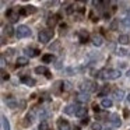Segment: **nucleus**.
<instances>
[{
    "instance_id": "obj_25",
    "label": "nucleus",
    "mask_w": 130,
    "mask_h": 130,
    "mask_svg": "<svg viewBox=\"0 0 130 130\" xmlns=\"http://www.w3.org/2000/svg\"><path fill=\"white\" fill-rule=\"evenodd\" d=\"M28 63V59L27 57H18L17 59V66H25Z\"/></svg>"
},
{
    "instance_id": "obj_42",
    "label": "nucleus",
    "mask_w": 130,
    "mask_h": 130,
    "mask_svg": "<svg viewBox=\"0 0 130 130\" xmlns=\"http://www.w3.org/2000/svg\"><path fill=\"white\" fill-rule=\"evenodd\" d=\"M48 130H51V129H48Z\"/></svg>"
},
{
    "instance_id": "obj_16",
    "label": "nucleus",
    "mask_w": 130,
    "mask_h": 130,
    "mask_svg": "<svg viewBox=\"0 0 130 130\" xmlns=\"http://www.w3.org/2000/svg\"><path fill=\"white\" fill-rule=\"evenodd\" d=\"M2 129L3 130H10V123L4 115H2Z\"/></svg>"
},
{
    "instance_id": "obj_17",
    "label": "nucleus",
    "mask_w": 130,
    "mask_h": 130,
    "mask_svg": "<svg viewBox=\"0 0 130 130\" xmlns=\"http://www.w3.org/2000/svg\"><path fill=\"white\" fill-rule=\"evenodd\" d=\"M92 43H94V46H101L102 43H104L102 37H99V35H94L92 37Z\"/></svg>"
},
{
    "instance_id": "obj_21",
    "label": "nucleus",
    "mask_w": 130,
    "mask_h": 130,
    "mask_svg": "<svg viewBox=\"0 0 130 130\" xmlns=\"http://www.w3.org/2000/svg\"><path fill=\"white\" fill-rule=\"evenodd\" d=\"M32 122H34V113H28V115L25 116V122H24V124L28 126V124L32 123Z\"/></svg>"
},
{
    "instance_id": "obj_1",
    "label": "nucleus",
    "mask_w": 130,
    "mask_h": 130,
    "mask_svg": "<svg viewBox=\"0 0 130 130\" xmlns=\"http://www.w3.org/2000/svg\"><path fill=\"white\" fill-rule=\"evenodd\" d=\"M120 76H122L120 70H113V69H110V70H102L96 74V77H99V78H106V80H116Z\"/></svg>"
},
{
    "instance_id": "obj_7",
    "label": "nucleus",
    "mask_w": 130,
    "mask_h": 130,
    "mask_svg": "<svg viewBox=\"0 0 130 130\" xmlns=\"http://www.w3.org/2000/svg\"><path fill=\"white\" fill-rule=\"evenodd\" d=\"M109 122H110V124L115 126V127L120 126V118H119L118 113H110L109 115Z\"/></svg>"
},
{
    "instance_id": "obj_14",
    "label": "nucleus",
    "mask_w": 130,
    "mask_h": 130,
    "mask_svg": "<svg viewBox=\"0 0 130 130\" xmlns=\"http://www.w3.org/2000/svg\"><path fill=\"white\" fill-rule=\"evenodd\" d=\"M35 73L37 74H46V77H51V74H49L48 69H46L45 66H38V67L35 69Z\"/></svg>"
},
{
    "instance_id": "obj_12",
    "label": "nucleus",
    "mask_w": 130,
    "mask_h": 130,
    "mask_svg": "<svg viewBox=\"0 0 130 130\" xmlns=\"http://www.w3.org/2000/svg\"><path fill=\"white\" fill-rule=\"evenodd\" d=\"M6 104H7V106L9 108H11V109H14V108H17L18 106V102L15 101L13 96H9V98L6 99Z\"/></svg>"
},
{
    "instance_id": "obj_9",
    "label": "nucleus",
    "mask_w": 130,
    "mask_h": 130,
    "mask_svg": "<svg viewBox=\"0 0 130 130\" xmlns=\"http://www.w3.org/2000/svg\"><path fill=\"white\" fill-rule=\"evenodd\" d=\"M57 127H59V130H71L70 124L66 119H59L57 120Z\"/></svg>"
},
{
    "instance_id": "obj_34",
    "label": "nucleus",
    "mask_w": 130,
    "mask_h": 130,
    "mask_svg": "<svg viewBox=\"0 0 130 130\" xmlns=\"http://www.w3.org/2000/svg\"><path fill=\"white\" fill-rule=\"evenodd\" d=\"M88 122H90V119H88L87 116H84V118H83V120H81V123L83 124H88Z\"/></svg>"
},
{
    "instance_id": "obj_5",
    "label": "nucleus",
    "mask_w": 130,
    "mask_h": 130,
    "mask_svg": "<svg viewBox=\"0 0 130 130\" xmlns=\"http://www.w3.org/2000/svg\"><path fill=\"white\" fill-rule=\"evenodd\" d=\"M76 101L80 102V104H87V102L90 101V92L81 91V92L76 94Z\"/></svg>"
},
{
    "instance_id": "obj_28",
    "label": "nucleus",
    "mask_w": 130,
    "mask_h": 130,
    "mask_svg": "<svg viewBox=\"0 0 130 130\" xmlns=\"http://www.w3.org/2000/svg\"><path fill=\"white\" fill-rule=\"evenodd\" d=\"M42 60H43V63H51L52 60H53V56H52V55H43Z\"/></svg>"
},
{
    "instance_id": "obj_15",
    "label": "nucleus",
    "mask_w": 130,
    "mask_h": 130,
    "mask_svg": "<svg viewBox=\"0 0 130 130\" xmlns=\"http://www.w3.org/2000/svg\"><path fill=\"white\" fill-rule=\"evenodd\" d=\"M21 81H23L24 84L29 85V87H34V85H35V83H37L34 78H31V77H27V76H25V77H23V78H21Z\"/></svg>"
},
{
    "instance_id": "obj_32",
    "label": "nucleus",
    "mask_w": 130,
    "mask_h": 130,
    "mask_svg": "<svg viewBox=\"0 0 130 130\" xmlns=\"http://www.w3.org/2000/svg\"><path fill=\"white\" fill-rule=\"evenodd\" d=\"M59 46H60V42H59V41H56L53 45H51V51H57V49H59Z\"/></svg>"
},
{
    "instance_id": "obj_8",
    "label": "nucleus",
    "mask_w": 130,
    "mask_h": 130,
    "mask_svg": "<svg viewBox=\"0 0 130 130\" xmlns=\"http://www.w3.org/2000/svg\"><path fill=\"white\" fill-rule=\"evenodd\" d=\"M35 11H37V9H35L34 6H25V7H23V9H20V14H21V15L34 14Z\"/></svg>"
},
{
    "instance_id": "obj_10",
    "label": "nucleus",
    "mask_w": 130,
    "mask_h": 130,
    "mask_svg": "<svg viewBox=\"0 0 130 130\" xmlns=\"http://www.w3.org/2000/svg\"><path fill=\"white\" fill-rule=\"evenodd\" d=\"M7 18H9L11 23H15V21H18V14L14 11V10H9V11L6 13Z\"/></svg>"
},
{
    "instance_id": "obj_36",
    "label": "nucleus",
    "mask_w": 130,
    "mask_h": 130,
    "mask_svg": "<svg viewBox=\"0 0 130 130\" xmlns=\"http://www.w3.org/2000/svg\"><path fill=\"white\" fill-rule=\"evenodd\" d=\"M4 64H6V60H4V57H2V67H4Z\"/></svg>"
},
{
    "instance_id": "obj_20",
    "label": "nucleus",
    "mask_w": 130,
    "mask_h": 130,
    "mask_svg": "<svg viewBox=\"0 0 130 130\" xmlns=\"http://www.w3.org/2000/svg\"><path fill=\"white\" fill-rule=\"evenodd\" d=\"M113 96H115L118 101H122V99H123V96H124V92L122 90H116L115 92H113Z\"/></svg>"
},
{
    "instance_id": "obj_41",
    "label": "nucleus",
    "mask_w": 130,
    "mask_h": 130,
    "mask_svg": "<svg viewBox=\"0 0 130 130\" xmlns=\"http://www.w3.org/2000/svg\"><path fill=\"white\" fill-rule=\"evenodd\" d=\"M80 2H87V0H80Z\"/></svg>"
},
{
    "instance_id": "obj_18",
    "label": "nucleus",
    "mask_w": 130,
    "mask_h": 130,
    "mask_svg": "<svg viewBox=\"0 0 130 130\" xmlns=\"http://www.w3.org/2000/svg\"><path fill=\"white\" fill-rule=\"evenodd\" d=\"M118 41H119V43H122V45H126V43H129L130 38H129V35L123 34V35H120V37H119Z\"/></svg>"
},
{
    "instance_id": "obj_3",
    "label": "nucleus",
    "mask_w": 130,
    "mask_h": 130,
    "mask_svg": "<svg viewBox=\"0 0 130 130\" xmlns=\"http://www.w3.org/2000/svg\"><path fill=\"white\" fill-rule=\"evenodd\" d=\"M96 84L92 81H90V80H85V81H83L81 84H80V90L81 91H85V92H94V91H96Z\"/></svg>"
},
{
    "instance_id": "obj_4",
    "label": "nucleus",
    "mask_w": 130,
    "mask_h": 130,
    "mask_svg": "<svg viewBox=\"0 0 130 130\" xmlns=\"http://www.w3.org/2000/svg\"><path fill=\"white\" fill-rule=\"evenodd\" d=\"M15 35H17V38L31 37V29H29L27 25H18V28L15 29Z\"/></svg>"
},
{
    "instance_id": "obj_27",
    "label": "nucleus",
    "mask_w": 130,
    "mask_h": 130,
    "mask_svg": "<svg viewBox=\"0 0 130 130\" xmlns=\"http://www.w3.org/2000/svg\"><path fill=\"white\" fill-rule=\"evenodd\" d=\"M56 21H57L56 15H53V17H49V20H48V25H49V27H55V25H56Z\"/></svg>"
},
{
    "instance_id": "obj_35",
    "label": "nucleus",
    "mask_w": 130,
    "mask_h": 130,
    "mask_svg": "<svg viewBox=\"0 0 130 130\" xmlns=\"http://www.w3.org/2000/svg\"><path fill=\"white\" fill-rule=\"evenodd\" d=\"M94 110H95V112H99V110H101V108H99L98 105H94Z\"/></svg>"
},
{
    "instance_id": "obj_23",
    "label": "nucleus",
    "mask_w": 130,
    "mask_h": 130,
    "mask_svg": "<svg viewBox=\"0 0 130 130\" xmlns=\"http://www.w3.org/2000/svg\"><path fill=\"white\" fill-rule=\"evenodd\" d=\"M76 106H77V105H69V106H66L64 112H66V113H69V115H71V113L76 112Z\"/></svg>"
},
{
    "instance_id": "obj_40",
    "label": "nucleus",
    "mask_w": 130,
    "mask_h": 130,
    "mask_svg": "<svg viewBox=\"0 0 130 130\" xmlns=\"http://www.w3.org/2000/svg\"><path fill=\"white\" fill-rule=\"evenodd\" d=\"M127 76L130 77V69H129V70H127Z\"/></svg>"
},
{
    "instance_id": "obj_31",
    "label": "nucleus",
    "mask_w": 130,
    "mask_h": 130,
    "mask_svg": "<svg viewBox=\"0 0 130 130\" xmlns=\"http://www.w3.org/2000/svg\"><path fill=\"white\" fill-rule=\"evenodd\" d=\"M91 130H102V126L96 122V123H92V126H91Z\"/></svg>"
},
{
    "instance_id": "obj_24",
    "label": "nucleus",
    "mask_w": 130,
    "mask_h": 130,
    "mask_svg": "<svg viewBox=\"0 0 130 130\" xmlns=\"http://www.w3.org/2000/svg\"><path fill=\"white\" fill-rule=\"evenodd\" d=\"M4 34H6L7 37H11V35L14 34V31H13V27H11V25H6V27H4Z\"/></svg>"
},
{
    "instance_id": "obj_19",
    "label": "nucleus",
    "mask_w": 130,
    "mask_h": 130,
    "mask_svg": "<svg viewBox=\"0 0 130 130\" xmlns=\"http://www.w3.org/2000/svg\"><path fill=\"white\" fill-rule=\"evenodd\" d=\"M112 104H113L112 99H109V98H104V99H102V102H101V105L104 108H112Z\"/></svg>"
},
{
    "instance_id": "obj_33",
    "label": "nucleus",
    "mask_w": 130,
    "mask_h": 130,
    "mask_svg": "<svg viewBox=\"0 0 130 130\" xmlns=\"http://www.w3.org/2000/svg\"><path fill=\"white\" fill-rule=\"evenodd\" d=\"M2 80H9V74L4 70H2Z\"/></svg>"
},
{
    "instance_id": "obj_37",
    "label": "nucleus",
    "mask_w": 130,
    "mask_h": 130,
    "mask_svg": "<svg viewBox=\"0 0 130 130\" xmlns=\"http://www.w3.org/2000/svg\"><path fill=\"white\" fill-rule=\"evenodd\" d=\"M51 2V4H57V0H49Z\"/></svg>"
},
{
    "instance_id": "obj_38",
    "label": "nucleus",
    "mask_w": 130,
    "mask_h": 130,
    "mask_svg": "<svg viewBox=\"0 0 130 130\" xmlns=\"http://www.w3.org/2000/svg\"><path fill=\"white\" fill-rule=\"evenodd\" d=\"M71 130H80V127H78V126H74V127H73V129H71Z\"/></svg>"
},
{
    "instance_id": "obj_11",
    "label": "nucleus",
    "mask_w": 130,
    "mask_h": 130,
    "mask_svg": "<svg viewBox=\"0 0 130 130\" xmlns=\"http://www.w3.org/2000/svg\"><path fill=\"white\" fill-rule=\"evenodd\" d=\"M49 115H51V112H49V110H46V109H39V110H38V118L41 119V122L46 120V119L49 118Z\"/></svg>"
},
{
    "instance_id": "obj_2",
    "label": "nucleus",
    "mask_w": 130,
    "mask_h": 130,
    "mask_svg": "<svg viewBox=\"0 0 130 130\" xmlns=\"http://www.w3.org/2000/svg\"><path fill=\"white\" fill-rule=\"evenodd\" d=\"M52 37H53V31H51V29H42L38 34V39L41 43H48L52 39Z\"/></svg>"
},
{
    "instance_id": "obj_22",
    "label": "nucleus",
    "mask_w": 130,
    "mask_h": 130,
    "mask_svg": "<svg viewBox=\"0 0 130 130\" xmlns=\"http://www.w3.org/2000/svg\"><path fill=\"white\" fill-rule=\"evenodd\" d=\"M87 39H88V32L87 31H80V41L84 43V42H87Z\"/></svg>"
},
{
    "instance_id": "obj_6",
    "label": "nucleus",
    "mask_w": 130,
    "mask_h": 130,
    "mask_svg": "<svg viewBox=\"0 0 130 130\" xmlns=\"http://www.w3.org/2000/svg\"><path fill=\"white\" fill-rule=\"evenodd\" d=\"M74 115H76L77 118H84V116H87V108H85L84 105H77Z\"/></svg>"
},
{
    "instance_id": "obj_29",
    "label": "nucleus",
    "mask_w": 130,
    "mask_h": 130,
    "mask_svg": "<svg viewBox=\"0 0 130 130\" xmlns=\"http://www.w3.org/2000/svg\"><path fill=\"white\" fill-rule=\"evenodd\" d=\"M123 24L127 27V28H130V14H127L126 17H124V20H123Z\"/></svg>"
},
{
    "instance_id": "obj_30",
    "label": "nucleus",
    "mask_w": 130,
    "mask_h": 130,
    "mask_svg": "<svg viewBox=\"0 0 130 130\" xmlns=\"http://www.w3.org/2000/svg\"><path fill=\"white\" fill-rule=\"evenodd\" d=\"M49 127H48V123H46L45 120H42L41 122V124H39V130H48Z\"/></svg>"
},
{
    "instance_id": "obj_13",
    "label": "nucleus",
    "mask_w": 130,
    "mask_h": 130,
    "mask_svg": "<svg viewBox=\"0 0 130 130\" xmlns=\"http://www.w3.org/2000/svg\"><path fill=\"white\" fill-rule=\"evenodd\" d=\"M25 55L29 56V57H35V56L39 55V51H38V49H34V48H27L25 49Z\"/></svg>"
},
{
    "instance_id": "obj_39",
    "label": "nucleus",
    "mask_w": 130,
    "mask_h": 130,
    "mask_svg": "<svg viewBox=\"0 0 130 130\" xmlns=\"http://www.w3.org/2000/svg\"><path fill=\"white\" fill-rule=\"evenodd\" d=\"M127 101L130 102V94H129V95H127Z\"/></svg>"
},
{
    "instance_id": "obj_26",
    "label": "nucleus",
    "mask_w": 130,
    "mask_h": 130,
    "mask_svg": "<svg viewBox=\"0 0 130 130\" xmlns=\"http://www.w3.org/2000/svg\"><path fill=\"white\" fill-rule=\"evenodd\" d=\"M118 56H127V51L126 49H123V48H119V49H116V52H115Z\"/></svg>"
}]
</instances>
